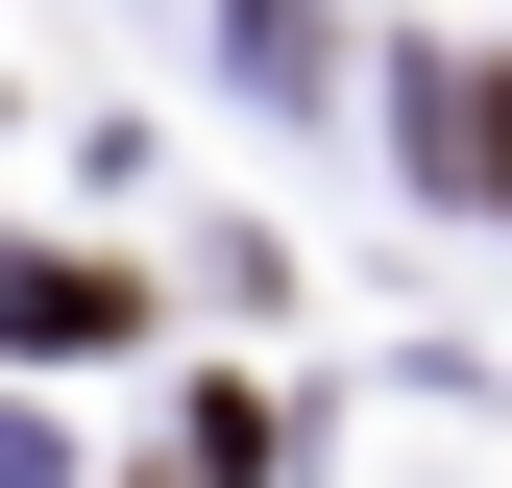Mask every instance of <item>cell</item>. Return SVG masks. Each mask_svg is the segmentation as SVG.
<instances>
[{
	"instance_id": "2",
	"label": "cell",
	"mask_w": 512,
	"mask_h": 488,
	"mask_svg": "<svg viewBox=\"0 0 512 488\" xmlns=\"http://www.w3.org/2000/svg\"><path fill=\"white\" fill-rule=\"evenodd\" d=\"M0 342H25V366H98V342H147V293H122V269H49V244H25V269H0Z\"/></svg>"
},
{
	"instance_id": "1",
	"label": "cell",
	"mask_w": 512,
	"mask_h": 488,
	"mask_svg": "<svg viewBox=\"0 0 512 488\" xmlns=\"http://www.w3.org/2000/svg\"><path fill=\"white\" fill-rule=\"evenodd\" d=\"M391 147H415V196H464V220H512V49H464V74L415 49V122H391Z\"/></svg>"
}]
</instances>
